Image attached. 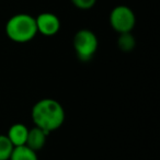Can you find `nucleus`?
Listing matches in <instances>:
<instances>
[{"label": "nucleus", "instance_id": "nucleus-1", "mask_svg": "<svg viewBox=\"0 0 160 160\" xmlns=\"http://www.w3.org/2000/svg\"><path fill=\"white\" fill-rule=\"evenodd\" d=\"M31 116L34 126L40 127L47 134L60 128L66 118L62 105L51 98L38 101L32 108Z\"/></svg>", "mask_w": 160, "mask_h": 160}, {"label": "nucleus", "instance_id": "nucleus-2", "mask_svg": "<svg viewBox=\"0 0 160 160\" xmlns=\"http://www.w3.org/2000/svg\"><path fill=\"white\" fill-rule=\"evenodd\" d=\"M6 34L12 42H30L38 34L35 18L28 13L14 14L6 23Z\"/></svg>", "mask_w": 160, "mask_h": 160}, {"label": "nucleus", "instance_id": "nucleus-3", "mask_svg": "<svg viewBox=\"0 0 160 160\" xmlns=\"http://www.w3.org/2000/svg\"><path fill=\"white\" fill-rule=\"evenodd\" d=\"M72 46L78 59L81 62H89L98 51L99 41L91 30L81 29L73 35Z\"/></svg>", "mask_w": 160, "mask_h": 160}, {"label": "nucleus", "instance_id": "nucleus-4", "mask_svg": "<svg viewBox=\"0 0 160 160\" xmlns=\"http://www.w3.org/2000/svg\"><path fill=\"white\" fill-rule=\"evenodd\" d=\"M110 25L116 33L132 32L136 25V16L129 7L124 5L116 6L110 13Z\"/></svg>", "mask_w": 160, "mask_h": 160}, {"label": "nucleus", "instance_id": "nucleus-5", "mask_svg": "<svg viewBox=\"0 0 160 160\" xmlns=\"http://www.w3.org/2000/svg\"><path fill=\"white\" fill-rule=\"evenodd\" d=\"M38 33L44 36H54L60 30V20L52 12H42L35 18Z\"/></svg>", "mask_w": 160, "mask_h": 160}, {"label": "nucleus", "instance_id": "nucleus-6", "mask_svg": "<svg viewBox=\"0 0 160 160\" xmlns=\"http://www.w3.org/2000/svg\"><path fill=\"white\" fill-rule=\"evenodd\" d=\"M47 135L48 134L46 132H44L43 129H41L40 127H32L29 129V134H28V138H27V145L29 148H31L32 150L36 151L43 148L46 144V139H47Z\"/></svg>", "mask_w": 160, "mask_h": 160}, {"label": "nucleus", "instance_id": "nucleus-7", "mask_svg": "<svg viewBox=\"0 0 160 160\" xmlns=\"http://www.w3.org/2000/svg\"><path fill=\"white\" fill-rule=\"evenodd\" d=\"M28 134H29V127L22 123H16L11 125L8 129L7 137L10 139L14 147L23 146L27 142Z\"/></svg>", "mask_w": 160, "mask_h": 160}, {"label": "nucleus", "instance_id": "nucleus-8", "mask_svg": "<svg viewBox=\"0 0 160 160\" xmlns=\"http://www.w3.org/2000/svg\"><path fill=\"white\" fill-rule=\"evenodd\" d=\"M9 160H38V157L36 151L32 150L27 145H23L14 147Z\"/></svg>", "mask_w": 160, "mask_h": 160}, {"label": "nucleus", "instance_id": "nucleus-9", "mask_svg": "<svg viewBox=\"0 0 160 160\" xmlns=\"http://www.w3.org/2000/svg\"><path fill=\"white\" fill-rule=\"evenodd\" d=\"M118 46L122 52L129 53L136 47V38L132 34V32L120 33L118 38Z\"/></svg>", "mask_w": 160, "mask_h": 160}, {"label": "nucleus", "instance_id": "nucleus-10", "mask_svg": "<svg viewBox=\"0 0 160 160\" xmlns=\"http://www.w3.org/2000/svg\"><path fill=\"white\" fill-rule=\"evenodd\" d=\"M14 146L7 135H0V160H9Z\"/></svg>", "mask_w": 160, "mask_h": 160}, {"label": "nucleus", "instance_id": "nucleus-11", "mask_svg": "<svg viewBox=\"0 0 160 160\" xmlns=\"http://www.w3.org/2000/svg\"><path fill=\"white\" fill-rule=\"evenodd\" d=\"M70 1L79 10H90L97 3V0H70Z\"/></svg>", "mask_w": 160, "mask_h": 160}]
</instances>
